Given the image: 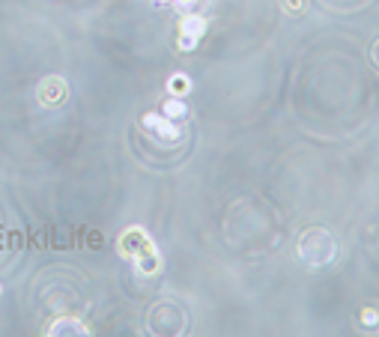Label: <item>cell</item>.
Returning a JSON list of instances; mask_svg holds the SVG:
<instances>
[{
  "mask_svg": "<svg viewBox=\"0 0 379 337\" xmlns=\"http://www.w3.org/2000/svg\"><path fill=\"white\" fill-rule=\"evenodd\" d=\"M117 248H120V254L125 260H132L134 266L144 272V275H155V272L162 269L159 251H155L150 233L141 230V227H129V230H125V233L120 236V242H117Z\"/></svg>",
  "mask_w": 379,
  "mask_h": 337,
  "instance_id": "6da1fadb",
  "label": "cell"
},
{
  "mask_svg": "<svg viewBox=\"0 0 379 337\" xmlns=\"http://www.w3.org/2000/svg\"><path fill=\"white\" fill-rule=\"evenodd\" d=\"M299 254L304 262H311V266H325V262H332L334 254H338V242L329 230H308L302 239H299Z\"/></svg>",
  "mask_w": 379,
  "mask_h": 337,
  "instance_id": "7a4b0ae2",
  "label": "cell"
},
{
  "mask_svg": "<svg viewBox=\"0 0 379 337\" xmlns=\"http://www.w3.org/2000/svg\"><path fill=\"white\" fill-rule=\"evenodd\" d=\"M206 33V18L203 15H194V13H185L180 21V48L183 51H192L197 48V39Z\"/></svg>",
  "mask_w": 379,
  "mask_h": 337,
  "instance_id": "3957f363",
  "label": "cell"
},
{
  "mask_svg": "<svg viewBox=\"0 0 379 337\" xmlns=\"http://www.w3.org/2000/svg\"><path fill=\"white\" fill-rule=\"evenodd\" d=\"M66 93H69V87H66V81L63 78H45L39 84V102L42 104H63L66 102Z\"/></svg>",
  "mask_w": 379,
  "mask_h": 337,
  "instance_id": "277c9868",
  "label": "cell"
},
{
  "mask_svg": "<svg viewBox=\"0 0 379 337\" xmlns=\"http://www.w3.org/2000/svg\"><path fill=\"white\" fill-rule=\"evenodd\" d=\"M144 125L150 132H155L162 141H180L183 138V132H180V125H173L171 120H164V117H159V113H146L144 117Z\"/></svg>",
  "mask_w": 379,
  "mask_h": 337,
  "instance_id": "5b68a950",
  "label": "cell"
},
{
  "mask_svg": "<svg viewBox=\"0 0 379 337\" xmlns=\"http://www.w3.org/2000/svg\"><path fill=\"white\" fill-rule=\"evenodd\" d=\"M48 334H90V331L78 320H54L48 325Z\"/></svg>",
  "mask_w": 379,
  "mask_h": 337,
  "instance_id": "8992f818",
  "label": "cell"
},
{
  "mask_svg": "<svg viewBox=\"0 0 379 337\" xmlns=\"http://www.w3.org/2000/svg\"><path fill=\"white\" fill-rule=\"evenodd\" d=\"M167 90H171L176 99H183L185 93H192V81L183 78V75H176V78H171V84H167Z\"/></svg>",
  "mask_w": 379,
  "mask_h": 337,
  "instance_id": "52a82bcc",
  "label": "cell"
},
{
  "mask_svg": "<svg viewBox=\"0 0 379 337\" xmlns=\"http://www.w3.org/2000/svg\"><path fill=\"white\" fill-rule=\"evenodd\" d=\"M164 113H167V120H180V117H185V102H183V99L164 102Z\"/></svg>",
  "mask_w": 379,
  "mask_h": 337,
  "instance_id": "ba28073f",
  "label": "cell"
},
{
  "mask_svg": "<svg viewBox=\"0 0 379 337\" xmlns=\"http://www.w3.org/2000/svg\"><path fill=\"white\" fill-rule=\"evenodd\" d=\"M304 3H308V0H281V6L287 9V13H302Z\"/></svg>",
  "mask_w": 379,
  "mask_h": 337,
  "instance_id": "9c48e42d",
  "label": "cell"
},
{
  "mask_svg": "<svg viewBox=\"0 0 379 337\" xmlns=\"http://www.w3.org/2000/svg\"><path fill=\"white\" fill-rule=\"evenodd\" d=\"M176 9H183V13H192V9L197 6V0H173Z\"/></svg>",
  "mask_w": 379,
  "mask_h": 337,
  "instance_id": "30bf717a",
  "label": "cell"
},
{
  "mask_svg": "<svg viewBox=\"0 0 379 337\" xmlns=\"http://www.w3.org/2000/svg\"><path fill=\"white\" fill-rule=\"evenodd\" d=\"M362 322H367V325H376V322H379V313H376V311H371V308H367V311L362 313Z\"/></svg>",
  "mask_w": 379,
  "mask_h": 337,
  "instance_id": "8fae6325",
  "label": "cell"
},
{
  "mask_svg": "<svg viewBox=\"0 0 379 337\" xmlns=\"http://www.w3.org/2000/svg\"><path fill=\"white\" fill-rule=\"evenodd\" d=\"M371 54H373V63H376V66H379V42H376V45H373V51H371Z\"/></svg>",
  "mask_w": 379,
  "mask_h": 337,
  "instance_id": "7c38bea8",
  "label": "cell"
},
{
  "mask_svg": "<svg viewBox=\"0 0 379 337\" xmlns=\"http://www.w3.org/2000/svg\"><path fill=\"white\" fill-rule=\"evenodd\" d=\"M159 3H173V0H159Z\"/></svg>",
  "mask_w": 379,
  "mask_h": 337,
  "instance_id": "4fadbf2b",
  "label": "cell"
}]
</instances>
